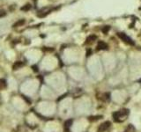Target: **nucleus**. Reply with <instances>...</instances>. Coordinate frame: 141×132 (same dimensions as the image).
<instances>
[{"mask_svg": "<svg viewBox=\"0 0 141 132\" xmlns=\"http://www.w3.org/2000/svg\"><path fill=\"white\" fill-rule=\"evenodd\" d=\"M129 114H130V111L127 108H123L119 111H116L115 113H113V119L114 121L116 122H122L123 121H125L126 118L128 117Z\"/></svg>", "mask_w": 141, "mask_h": 132, "instance_id": "obj_1", "label": "nucleus"}, {"mask_svg": "<svg viewBox=\"0 0 141 132\" xmlns=\"http://www.w3.org/2000/svg\"><path fill=\"white\" fill-rule=\"evenodd\" d=\"M6 11H4V10H0V17H4V16H6Z\"/></svg>", "mask_w": 141, "mask_h": 132, "instance_id": "obj_16", "label": "nucleus"}, {"mask_svg": "<svg viewBox=\"0 0 141 132\" xmlns=\"http://www.w3.org/2000/svg\"><path fill=\"white\" fill-rule=\"evenodd\" d=\"M109 46L106 42H102V41H100V42H98V44H97L96 50H107Z\"/></svg>", "mask_w": 141, "mask_h": 132, "instance_id": "obj_6", "label": "nucleus"}, {"mask_svg": "<svg viewBox=\"0 0 141 132\" xmlns=\"http://www.w3.org/2000/svg\"><path fill=\"white\" fill-rule=\"evenodd\" d=\"M102 116H89L88 117V121L90 122H95V121H98V120H101L102 118Z\"/></svg>", "mask_w": 141, "mask_h": 132, "instance_id": "obj_9", "label": "nucleus"}, {"mask_svg": "<svg viewBox=\"0 0 141 132\" xmlns=\"http://www.w3.org/2000/svg\"><path fill=\"white\" fill-rule=\"evenodd\" d=\"M33 68H34V71H38V67H36V66H33Z\"/></svg>", "mask_w": 141, "mask_h": 132, "instance_id": "obj_18", "label": "nucleus"}, {"mask_svg": "<svg viewBox=\"0 0 141 132\" xmlns=\"http://www.w3.org/2000/svg\"><path fill=\"white\" fill-rule=\"evenodd\" d=\"M98 99L102 100V101H109L110 100V93H101L98 95Z\"/></svg>", "mask_w": 141, "mask_h": 132, "instance_id": "obj_5", "label": "nucleus"}, {"mask_svg": "<svg viewBox=\"0 0 141 132\" xmlns=\"http://www.w3.org/2000/svg\"><path fill=\"white\" fill-rule=\"evenodd\" d=\"M72 122H73V120L72 119H69V120H67V121H65V122H64V132H70V128L72 125Z\"/></svg>", "mask_w": 141, "mask_h": 132, "instance_id": "obj_7", "label": "nucleus"}, {"mask_svg": "<svg viewBox=\"0 0 141 132\" xmlns=\"http://www.w3.org/2000/svg\"><path fill=\"white\" fill-rule=\"evenodd\" d=\"M30 9H31V4H26V5H24L23 7H21L20 10L21 11H29Z\"/></svg>", "mask_w": 141, "mask_h": 132, "instance_id": "obj_15", "label": "nucleus"}, {"mask_svg": "<svg viewBox=\"0 0 141 132\" xmlns=\"http://www.w3.org/2000/svg\"><path fill=\"white\" fill-rule=\"evenodd\" d=\"M110 127H111V122L107 121L105 122H103V123H101V125L99 126L97 132H107Z\"/></svg>", "mask_w": 141, "mask_h": 132, "instance_id": "obj_4", "label": "nucleus"}, {"mask_svg": "<svg viewBox=\"0 0 141 132\" xmlns=\"http://www.w3.org/2000/svg\"><path fill=\"white\" fill-rule=\"evenodd\" d=\"M117 35L121 40L123 41V42H124L125 43H127V44L132 45V46H134L135 45V42H133V40L132 39V38L129 37L127 35H125L124 33H117Z\"/></svg>", "mask_w": 141, "mask_h": 132, "instance_id": "obj_2", "label": "nucleus"}, {"mask_svg": "<svg viewBox=\"0 0 141 132\" xmlns=\"http://www.w3.org/2000/svg\"><path fill=\"white\" fill-rule=\"evenodd\" d=\"M52 10H53L52 7H44V8H42V9H41V10L37 13V16L40 17V18H43V17H46Z\"/></svg>", "mask_w": 141, "mask_h": 132, "instance_id": "obj_3", "label": "nucleus"}, {"mask_svg": "<svg viewBox=\"0 0 141 132\" xmlns=\"http://www.w3.org/2000/svg\"><path fill=\"white\" fill-rule=\"evenodd\" d=\"M96 39H97L96 35H89V36L86 38V44H88V43H93L94 41H96Z\"/></svg>", "mask_w": 141, "mask_h": 132, "instance_id": "obj_8", "label": "nucleus"}, {"mask_svg": "<svg viewBox=\"0 0 141 132\" xmlns=\"http://www.w3.org/2000/svg\"><path fill=\"white\" fill-rule=\"evenodd\" d=\"M125 132H136V129L134 128V126L130 124V125H128V127L126 128Z\"/></svg>", "mask_w": 141, "mask_h": 132, "instance_id": "obj_13", "label": "nucleus"}, {"mask_svg": "<svg viewBox=\"0 0 141 132\" xmlns=\"http://www.w3.org/2000/svg\"><path fill=\"white\" fill-rule=\"evenodd\" d=\"M23 65H24L23 62L18 61V62H16V63L13 64V70H18V69H19V68H21V67H22Z\"/></svg>", "mask_w": 141, "mask_h": 132, "instance_id": "obj_10", "label": "nucleus"}, {"mask_svg": "<svg viewBox=\"0 0 141 132\" xmlns=\"http://www.w3.org/2000/svg\"><path fill=\"white\" fill-rule=\"evenodd\" d=\"M7 86V83L6 79H0V90L4 89Z\"/></svg>", "mask_w": 141, "mask_h": 132, "instance_id": "obj_12", "label": "nucleus"}, {"mask_svg": "<svg viewBox=\"0 0 141 132\" xmlns=\"http://www.w3.org/2000/svg\"><path fill=\"white\" fill-rule=\"evenodd\" d=\"M91 49H87V52H86V56H89L91 55Z\"/></svg>", "mask_w": 141, "mask_h": 132, "instance_id": "obj_17", "label": "nucleus"}, {"mask_svg": "<svg viewBox=\"0 0 141 132\" xmlns=\"http://www.w3.org/2000/svg\"><path fill=\"white\" fill-rule=\"evenodd\" d=\"M109 30H110V26H104L102 27V29H101V31H102L103 33H105V35L106 33H108V32Z\"/></svg>", "mask_w": 141, "mask_h": 132, "instance_id": "obj_14", "label": "nucleus"}, {"mask_svg": "<svg viewBox=\"0 0 141 132\" xmlns=\"http://www.w3.org/2000/svg\"><path fill=\"white\" fill-rule=\"evenodd\" d=\"M26 20H19V21H17L16 23L13 24V27H18V26H23L24 24H25Z\"/></svg>", "mask_w": 141, "mask_h": 132, "instance_id": "obj_11", "label": "nucleus"}]
</instances>
